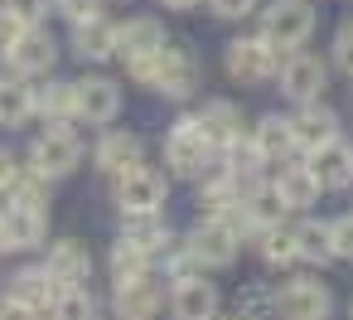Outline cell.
Here are the masks:
<instances>
[{"label":"cell","mask_w":353,"mask_h":320,"mask_svg":"<svg viewBox=\"0 0 353 320\" xmlns=\"http://www.w3.org/2000/svg\"><path fill=\"white\" fill-rule=\"evenodd\" d=\"M213 310H218V291L203 276H179V286H174V315L179 320H208Z\"/></svg>","instance_id":"cell-21"},{"label":"cell","mask_w":353,"mask_h":320,"mask_svg":"<svg viewBox=\"0 0 353 320\" xmlns=\"http://www.w3.org/2000/svg\"><path fill=\"white\" fill-rule=\"evenodd\" d=\"M290 131H295V146H300V151H314V146H324L329 136H339V117L310 97V102H305V112H300V117H290Z\"/></svg>","instance_id":"cell-16"},{"label":"cell","mask_w":353,"mask_h":320,"mask_svg":"<svg viewBox=\"0 0 353 320\" xmlns=\"http://www.w3.org/2000/svg\"><path fill=\"white\" fill-rule=\"evenodd\" d=\"M117 204L121 214H150L165 204V175L150 165H131L117 175Z\"/></svg>","instance_id":"cell-7"},{"label":"cell","mask_w":353,"mask_h":320,"mask_svg":"<svg viewBox=\"0 0 353 320\" xmlns=\"http://www.w3.org/2000/svg\"><path fill=\"white\" fill-rule=\"evenodd\" d=\"M319 88H324V64L314 54L290 49V59L281 64V93L295 102H310V97H319Z\"/></svg>","instance_id":"cell-11"},{"label":"cell","mask_w":353,"mask_h":320,"mask_svg":"<svg viewBox=\"0 0 353 320\" xmlns=\"http://www.w3.org/2000/svg\"><path fill=\"white\" fill-rule=\"evenodd\" d=\"M261 257L266 262H290L295 257V233L281 228V223H266L261 228Z\"/></svg>","instance_id":"cell-30"},{"label":"cell","mask_w":353,"mask_h":320,"mask_svg":"<svg viewBox=\"0 0 353 320\" xmlns=\"http://www.w3.org/2000/svg\"><path fill=\"white\" fill-rule=\"evenodd\" d=\"M314 35V10L305 6V0H276V6H266V15H261V39L281 54H290V49H300L305 39Z\"/></svg>","instance_id":"cell-4"},{"label":"cell","mask_w":353,"mask_h":320,"mask_svg":"<svg viewBox=\"0 0 353 320\" xmlns=\"http://www.w3.org/2000/svg\"><path fill=\"white\" fill-rule=\"evenodd\" d=\"M20 20L10 15V10H0V59H10V49H15V39H20Z\"/></svg>","instance_id":"cell-35"},{"label":"cell","mask_w":353,"mask_h":320,"mask_svg":"<svg viewBox=\"0 0 353 320\" xmlns=\"http://www.w3.org/2000/svg\"><path fill=\"white\" fill-rule=\"evenodd\" d=\"M228 73L237 78V83H266L271 73H276V49L266 44V39H232L228 44Z\"/></svg>","instance_id":"cell-9"},{"label":"cell","mask_w":353,"mask_h":320,"mask_svg":"<svg viewBox=\"0 0 353 320\" xmlns=\"http://www.w3.org/2000/svg\"><path fill=\"white\" fill-rule=\"evenodd\" d=\"M160 44H165L160 20H131V25H121V30H117V59H126V64H136V59L155 54Z\"/></svg>","instance_id":"cell-19"},{"label":"cell","mask_w":353,"mask_h":320,"mask_svg":"<svg viewBox=\"0 0 353 320\" xmlns=\"http://www.w3.org/2000/svg\"><path fill=\"white\" fill-rule=\"evenodd\" d=\"M145 267H150V252H141L136 243H117L112 247V272H117V281H131V276H145Z\"/></svg>","instance_id":"cell-29"},{"label":"cell","mask_w":353,"mask_h":320,"mask_svg":"<svg viewBox=\"0 0 353 320\" xmlns=\"http://www.w3.org/2000/svg\"><path fill=\"white\" fill-rule=\"evenodd\" d=\"M34 112H39L44 122H68V117H73V83L39 88V93H34Z\"/></svg>","instance_id":"cell-27"},{"label":"cell","mask_w":353,"mask_h":320,"mask_svg":"<svg viewBox=\"0 0 353 320\" xmlns=\"http://www.w3.org/2000/svg\"><path fill=\"white\" fill-rule=\"evenodd\" d=\"M155 310H160V291H155V281H145V276L117 281V315L141 320V315H155Z\"/></svg>","instance_id":"cell-25"},{"label":"cell","mask_w":353,"mask_h":320,"mask_svg":"<svg viewBox=\"0 0 353 320\" xmlns=\"http://www.w3.org/2000/svg\"><path fill=\"white\" fill-rule=\"evenodd\" d=\"M54 59H59V44H54V35H44V30H20V39H15V49H10V64H15V73H25V78H34V73H49L54 68Z\"/></svg>","instance_id":"cell-12"},{"label":"cell","mask_w":353,"mask_h":320,"mask_svg":"<svg viewBox=\"0 0 353 320\" xmlns=\"http://www.w3.org/2000/svg\"><path fill=\"white\" fill-rule=\"evenodd\" d=\"M20 175H25V170H20V160H15L10 151H0V189H10Z\"/></svg>","instance_id":"cell-38"},{"label":"cell","mask_w":353,"mask_h":320,"mask_svg":"<svg viewBox=\"0 0 353 320\" xmlns=\"http://www.w3.org/2000/svg\"><path fill=\"white\" fill-rule=\"evenodd\" d=\"M271 305H276L281 315H290V320H319V315H329L334 296H329L319 281H290Z\"/></svg>","instance_id":"cell-13"},{"label":"cell","mask_w":353,"mask_h":320,"mask_svg":"<svg viewBox=\"0 0 353 320\" xmlns=\"http://www.w3.org/2000/svg\"><path fill=\"white\" fill-rule=\"evenodd\" d=\"M252 10H256V0H213V15H223V20H242Z\"/></svg>","instance_id":"cell-37"},{"label":"cell","mask_w":353,"mask_h":320,"mask_svg":"<svg viewBox=\"0 0 353 320\" xmlns=\"http://www.w3.org/2000/svg\"><path fill=\"white\" fill-rule=\"evenodd\" d=\"M310 170H314L319 189H343V185L353 180V151H348L339 136H329L324 146L310 151Z\"/></svg>","instance_id":"cell-14"},{"label":"cell","mask_w":353,"mask_h":320,"mask_svg":"<svg viewBox=\"0 0 353 320\" xmlns=\"http://www.w3.org/2000/svg\"><path fill=\"white\" fill-rule=\"evenodd\" d=\"M165 160H170V170L184 175V180H199V175L208 170V160H213V141L199 131L194 117H184V122L170 131V141H165Z\"/></svg>","instance_id":"cell-5"},{"label":"cell","mask_w":353,"mask_h":320,"mask_svg":"<svg viewBox=\"0 0 353 320\" xmlns=\"http://www.w3.org/2000/svg\"><path fill=\"white\" fill-rule=\"evenodd\" d=\"M160 6H170V10H194L199 0H160Z\"/></svg>","instance_id":"cell-40"},{"label":"cell","mask_w":353,"mask_h":320,"mask_svg":"<svg viewBox=\"0 0 353 320\" xmlns=\"http://www.w3.org/2000/svg\"><path fill=\"white\" fill-rule=\"evenodd\" d=\"M295 257H310V262L334 257L329 252V223H300L295 228Z\"/></svg>","instance_id":"cell-28"},{"label":"cell","mask_w":353,"mask_h":320,"mask_svg":"<svg viewBox=\"0 0 353 320\" xmlns=\"http://www.w3.org/2000/svg\"><path fill=\"white\" fill-rule=\"evenodd\" d=\"M73 49H78L83 59H92V64H102V59H112V54H117V30H112L102 15L78 20V30H73Z\"/></svg>","instance_id":"cell-23"},{"label":"cell","mask_w":353,"mask_h":320,"mask_svg":"<svg viewBox=\"0 0 353 320\" xmlns=\"http://www.w3.org/2000/svg\"><path fill=\"white\" fill-rule=\"evenodd\" d=\"M131 73H136L145 88H155V93H165V97H174V102L199 88V64H194V54H189V49H174V44H160L155 54L136 59Z\"/></svg>","instance_id":"cell-2"},{"label":"cell","mask_w":353,"mask_h":320,"mask_svg":"<svg viewBox=\"0 0 353 320\" xmlns=\"http://www.w3.org/2000/svg\"><path fill=\"white\" fill-rule=\"evenodd\" d=\"M121 112V88L112 78H83L73 83V117H83L88 126H107Z\"/></svg>","instance_id":"cell-8"},{"label":"cell","mask_w":353,"mask_h":320,"mask_svg":"<svg viewBox=\"0 0 353 320\" xmlns=\"http://www.w3.org/2000/svg\"><path fill=\"white\" fill-rule=\"evenodd\" d=\"M44 272H49L59 286H83V281H88V272H92V257H88V247H83V243L63 238V243H54V247H49Z\"/></svg>","instance_id":"cell-15"},{"label":"cell","mask_w":353,"mask_h":320,"mask_svg":"<svg viewBox=\"0 0 353 320\" xmlns=\"http://www.w3.org/2000/svg\"><path fill=\"white\" fill-rule=\"evenodd\" d=\"M189 257L203 267H228L237 257V228L223 214H208L194 233H189Z\"/></svg>","instance_id":"cell-6"},{"label":"cell","mask_w":353,"mask_h":320,"mask_svg":"<svg viewBox=\"0 0 353 320\" xmlns=\"http://www.w3.org/2000/svg\"><path fill=\"white\" fill-rule=\"evenodd\" d=\"M126 243H136L141 252H160L165 243H170V228H165V218H160V209H150V214H126V233H121Z\"/></svg>","instance_id":"cell-26"},{"label":"cell","mask_w":353,"mask_h":320,"mask_svg":"<svg viewBox=\"0 0 353 320\" xmlns=\"http://www.w3.org/2000/svg\"><path fill=\"white\" fill-rule=\"evenodd\" d=\"M131 165H141V136L136 131H107L97 141V170L102 175H121Z\"/></svg>","instance_id":"cell-17"},{"label":"cell","mask_w":353,"mask_h":320,"mask_svg":"<svg viewBox=\"0 0 353 320\" xmlns=\"http://www.w3.org/2000/svg\"><path fill=\"white\" fill-rule=\"evenodd\" d=\"M314 199H319V180L310 165H285L276 175V204L281 209H310Z\"/></svg>","instance_id":"cell-18"},{"label":"cell","mask_w":353,"mask_h":320,"mask_svg":"<svg viewBox=\"0 0 353 320\" xmlns=\"http://www.w3.org/2000/svg\"><path fill=\"white\" fill-rule=\"evenodd\" d=\"M54 296H59V281H54L49 272H39V267H30V272H20V276L10 281V296H6V310H25V315H44V310H54Z\"/></svg>","instance_id":"cell-10"},{"label":"cell","mask_w":353,"mask_h":320,"mask_svg":"<svg viewBox=\"0 0 353 320\" xmlns=\"http://www.w3.org/2000/svg\"><path fill=\"white\" fill-rule=\"evenodd\" d=\"M295 151V131H290V117H261L256 136H252V156L256 160H285Z\"/></svg>","instance_id":"cell-22"},{"label":"cell","mask_w":353,"mask_h":320,"mask_svg":"<svg viewBox=\"0 0 353 320\" xmlns=\"http://www.w3.org/2000/svg\"><path fill=\"white\" fill-rule=\"evenodd\" d=\"M334 64L353 78V20H343V25H339V39H334Z\"/></svg>","instance_id":"cell-33"},{"label":"cell","mask_w":353,"mask_h":320,"mask_svg":"<svg viewBox=\"0 0 353 320\" xmlns=\"http://www.w3.org/2000/svg\"><path fill=\"white\" fill-rule=\"evenodd\" d=\"M266 305H271V301H266V296H256V291H247V296L237 301V310H266Z\"/></svg>","instance_id":"cell-39"},{"label":"cell","mask_w":353,"mask_h":320,"mask_svg":"<svg viewBox=\"0 0 353 320\" xmlns=\"http://www.w3.org/2000/svg\"><path fill=\"white\" fill-rule=\"evenodd\" d=\"M59 10L78 25V20H92V15L102 10V0H59Z\"/></svg>","instance_id":"cell-36"},{"label":"cell","mask_w":353,"mask_h":320,"mask_svg":"<svg viewBox=\"0 0 353 320\" xmlns=\"http://www.w3.org/2000/svg\"><path fill=\"white\" fill-rule=\"evenodd\" d=\"M0 6H6V10H10L20 25H34V20L49 10V0H0Z\"/></svg>","instance_id":"cell-34"},{"label":"cell","mask_w":353,"mask_h":320,"mask_svg":"<svg viewBox=\"0 0 353 320\" xmlns=\"http://www.w3.org/2000/svg\"><path fill=\"white\" fill-rule=\"evenodd\" d=\"M194 122H199V131H203L213 146H237V141H242V117H237L232 102H203V112H199Z\"/></svg>","instance_id":"cell-20"},{"label":"cell","mask_w":353,"mask_h":320,"mask_svg":"<svg viewBox=\"0 0 353 320\" xmlns=\"http://www.w3.org/2000/svg\"><path fill=\"white\" fill-rule=\"evenodd\" d=\"M34 117V88L20 78H0V126H25Z\"/></svg>","instance_id":"cell-24"},{"label":"cell","mask_w":353,"mask_h":320,"mask_svg":"<svg viewBox=\"0 0 353 320\" xmlns=\"http://www.w3.org/2000/svg\"><path fill=\"white\" fill-rule=\"evenodd\" d=\"M10 209L0 214V228H6V247H39L49 233V214H44V180L39 175H20L10 189Z\"/></svg>","instance_id":"cell-1"},{"label":"cell","mask_w":353,"mask_h":320,"mask_svg":"<svg viewBox=\"0 0 353 320\" xmlns=\"http://www.w3.org/2000/svg\"><path fill=\"white\" fill-rule=\"evenodd\" d=\"M329 252L334 257H353V214L339 218V223H329Z\"/></svg>","instance_id":"cell-32"},{"label":"cell","mask_w":353,"mask_h":320,"mask_svg":"<svg viewBox=\"0 0 353 320\" xmlns=\"http://www.w3.org/2000/svg\"><path fill=\"white\" fill-rule=\"evenodd\" d=\"M54 315H92V296H88L83 286H59Z\"/></svg>","instance_id":"cell-31"},{"label":"cell","mask_w":353,"mask_h":320,"mask_svg":"<svg viewBox=\"0 0 353 320\" xmlns=\"http://www.w3.org/2000/svg\"><path fill=\"white\" fill-rule=\"evenodd\" d=\"M78 160H83V141L63 122H49V131L30 146V175L39 180H63L78 170Z\"/></svg>","instance_id":"cell-3"},{"label":"cell","mask_w":353,"mask_h":320,"mask_svg":"<svg viewBox=\"0 0 353 320\" xmlns=\"http://www.w3.org/2000/svg\"><path fill=\"white\" fill-rule=\"evenodd\" d=\"M0 252H6V228H0Z\"/></svg>","instance_id":"cell-41"}]
</instances>
